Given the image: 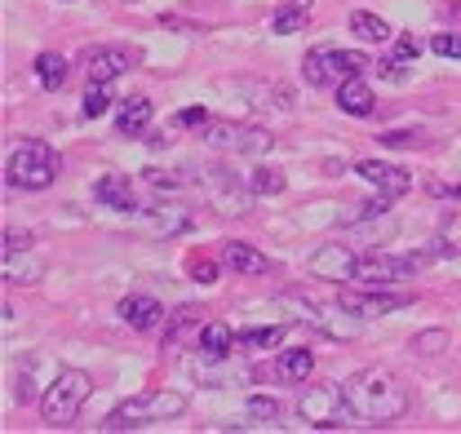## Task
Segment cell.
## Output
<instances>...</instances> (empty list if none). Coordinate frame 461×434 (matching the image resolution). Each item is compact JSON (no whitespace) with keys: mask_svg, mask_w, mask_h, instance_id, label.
<instances>
[{"mask_svg":"<svg viewBox=\"0 0 461 434\" xmlns=\"http://www.w3.org/2000/svg\"><path fill=\"white\" fill-rule=\"evenodd\" d=\"M350 32H355L359 41H373V45L391 41V27H386V18H377V14H368V9H355V14H350Z\"/></svg>","mask_w":461,"mask_h":434,"instance_id":"22","label":"cell"},{"mask_svg":"<svg viewBox=\"0 0 461 434\" xmlns=\"http://www.w3.org/2000/svg\"><path fill=\"white\" fill-rule=\"evenodd\" d=\"M382 213H386V195L382 200H368V204H350L346 222H368V217H382Z\"/></svg>","mask_w":461,"mask_h":434,"instance_id":"32","label":"cell"},{"mask_svg":"<svg viewBox=\"0 0 461 434\" xmlns=\"http://www.w3.org/2000/svg\"><path fill=\"white\" fill-rule=\"evenodd\" d=\"M377 76H382V80H395V85H400V80H403L400 58H382V62H377Z\"/></svg>","mask_w":461,"mask_h":434,"instance_id":"36","label":"cell"},{"mask_svg":"<svg viewBox=\"0 0 461 434\" xmlns=\"http://www.w3.org/2000/svg\"><path fill=\"white\" fill-rule=\"evenodd\" d=\"M249 417H253V421H267V426H271V421L280 417V403H276L271 394H253V399H249Z\"/></svg>","mask_w":461,"mask_h":434,"instance_id":"31","label":"cell"},{"mask_svg":"<svg viewBox=\"0 0 461 434\" xmlns=\"http://www.w3.org/2000/svg\"><path fill=\"white\" fill-rule=\"evenodd\" d=\"M112 103H115V98H112V85H94V80H89V89H85V103H80V111H85L89 120H98V115L112 107Z\"/></svg>","mask_w":461,"mask_h":434,"instance_id":"27","label":"cell"},{"mask_svg":"<svg viewBox=\"0 0 461 434\" xmlns=\"http://www.w3.org/2000/svg\"><path fill=\"white\" fill-rule=\"evenodd\" d=\"M435 253H412V258H391V253H368V258H359L355 262V284H364V288H391V284H400L408 275H417L426 262H430Z\"/></svg>","mask_w":461,"mask_h":434,"instance_id":"7","label":"cell"},{"mask_svg":"<svg viewBox=\"0 0 461 434\" xmlns=\"http://www.w3.org/2000/svg\"><path fill=\"white\" fill-rule=\"evenodd\" d=\"M235 346V332L227 324H204L200 328V355L204 359H227Z\"/></svg>","mask_w":461,"mask_h":434,"instance_id":"21","label":"cell"},{"mask_svg":"<svg viewBox=\"0 0 461 434\" xmlns=\"http://www.w3.org/2000/svg\"><path fill=\"white\" fill-rule=\"evenodd\" d=\"M209 186H213V195L222 200V213H244V209H249V195L235 186V177H230L222 164L209 168Z\"/></svg>","mask_w":461,"mask_h":434,"instance_id":"17","label":"cell"},{"mask_svg":"<svg viewBox=\"0 0 461 434\" xmlns=\"http://www.w3.org/2000/svg\"><path fill=\"white\" fill-rule=\"evenodd\" d=\"M368 67L373 62L364 54H350V50H338V45H320V50H311L302 58V76L315 89H338L346 76H364Z\"/></svg>","mask_w":461,"mask_h":434,"instance_id":"5","label":"cell"},{"mask_svg":"<svg viewBox=\"0 0 461 434\" xmlns=\"http://www.w3.org/2000/svg\"><path fill=\"white\" fill-rule=\"evenodd\" d=\"M342 394L355 412V421L364 426H386V421H400L408 412V385H403L391 368H359L355 377L342 381Z\"/></svg>","mask_w":461,"mask_h":434,"instance_id":"1","label":"cell"},{"mask_svg":"<svg viewBox=\"0 0 461 434\" xmlns=\"http://www.w3.org/2000/svg\"><path fill=\"white\" fill-rule=\"evenodd\" d=\"M94 200L98 204H107V209H120V213H138L142 204H138V195H133V182L124 177V173H107V177H98L94 182Z\"/></svg>","mask_w":461,"mask_h":434,"instance_id":"12","label":"cell"},{"mask_svg":"<svg viewBox=\"0 0 461 434\" xmlns=\"http://www.w3.org/2000/svg\"><path fill=\"white\" fill-rule=\"evenodd\" d=\"M142 213L151 222V231H160V235H177V231L191 226V209H182V204H173V200H160V204H151V209H142Z\"/></svg>","mask_w":461,"mask_h":434,"instance_id":"15","label":"cell"},{"mask_svg":"<svg viewBox=\"0 0 461 434\" xmlns=\"http://www.w3.org/2000/svg\"><path fill=\"white\" fill-rule=\"evenodd\" d=\"M338 107L346 115H373V89L364 85V76H346L338 85Z\"/></svg>","mask_w":461,"mask_h":434,"instance_id":"16","label":"cell"},{"mask_svg":"<svg viewBox=\"0 0 461 434\" xmlns=\"http://www.w3.org/2000/svg\"><path fill=\"white\" fill-rule=\"evenodd\" d=\"M195 315H204V311H195V306H182V311H173L169 315V332H165V341H177V337H182V332H186V328H195Z\"/></svg>","mask_w":461,"mask_h":434,"instance_id":"30","label":"cell"},{"mask_svg":"<svg viewBox=\"0 0 461 434\" xmlns=\"http://www.w3.org/2000/svg\"><path fill=\"white\" fill-rule=\"evenodd\" d=\"M417 54H421V45H417L412 36H400V41H395V58H400V62H412Z\"/></svg>","mask_w":461,"mask_h":434,"instance_id":"37","label":"cell"},{"mask_svg":"<svg viewBox=\"0 0 461 434\" xmlns=\"http://www.w3.org/2000/svg\"><path fill=\"white\" fill-rule=\"evenodd\" d=\"M430 50L439 58H461V36H444V32H439V36L430 41Z\"/></svg>","mask_w":461,"mask_h":434,"instance_id":"33","label":"cell"},{"mask_svg":"<svg viewBox=\"0 0 461 434\" xmlns=\"http://www.w3.org/2000/svg\"><path fill=\"white\" fill-rule=\"evenodd\" d=\"M276 373H280V381H288V385H306V377L315 373V355H311V350H280Z\"/></svg>","mask_w":461,"mask_h":434,"instance_id":"18","label":"cell"},{"mask_svg":"<svg viewBox=\"0 0 461 434\" xmlns=\"http://www.w3.org/2000/svg\"><path fill=\"white\" fill-rule=\"evenodd\" d=\"M115 315H120L129 328H138V332H151V328H160L169 320L165 306H160L156 297H124V302L115 306Z\"/></svg>","mask_w":461,"mask_h":434,"instance_id":"13","label":"cell"},{"mask_svg":"<svg viewBox=\"0 0 461 434\" xmlns=\"http://www.w3.org/2000/svg\"><path fill=\"white\" fill-rule=\"evenodd\" d=\"M412 350L426 355V359H430V355H444V350H448V332H444V328H426V332L412 337Z\"/></svg>","mask_w":461,"mask_h":434,"instance_id":"29","label":"cell"},{"mask_svg":"<svg viewBox=\"0 0 461 434\" xmlns=\"http://www.w3.org/2000/svg\"><path fill=\"white\" fill-rule=\"evenodd\" d=\"M45 275V267L27 253H5V279H18V284H36Z\"/></svg>","mask_w":461,"mask_h":434,"instance_id":"24","label":"cell"},{"mask_svg":"<svg viewBox=\"0 0 461 434\" xmlns=\"http://www.w3.org/2000/svg\"><path fill=\"white\" fill-rule=\"evenodd\" d=\"M27 249H32L27 231H5V253H27Z\"/></svg>","mask_w":461,"mask_h":434,"instance_id":"35","label":"cell"},{"mask_svg":"<svg viewBox=\"0 0 461 434\" xmlns=\"http://www.w3.org/2000/svg\"><path fill=\"white\" fill-rule=\"evenodd\" d=\"M177 124H186V129H209V111L204 107H186L177 115Z\"/></svg>","mask_w":461,"mask_h":434,"instance_id":"34","label":"cell"},{"mask_svg":"<svg viewBox=\"0 0 461 434\" xmlns=\"http://www.w3.org/2000/svg\"><path fill=\"white\" fill-rule=\"evenodd\" d=\"M85 71L94 85H112L115 76L129 71V54L124 50H94V54H85Z\"/></svg>","mask_w":461,"mask_h":434,"instance_id":"14","label":"cell"},{"mask_svg":"<svg viewBox=\"0 0 461 434\" xmlns=\"http://www.w3.org/2000/svg\"><path fill=\"white\" fill-rule=\"evenodd\" d=\"M5 173H9V182L23 186V191H45V186H54V177L62 173V156H58L50 142H41V138H23V142L9 151Z\"/></svg>","mask_w":461,"mask_h":434,"instance_id":"2","label":"cell"},{"mask_svg":"<svg viewBox=\"0 0 461 434\" xmlns=\"http://www.w3.org/2000/svg\"><path fill=\"white\" fill-rule=\"evenodd\" d=\"M222 258H227L230 271H240V275H267V258H262L253 244H240V240H230L227 249H222Z\"/></svg>","mask_w":461,"mask_h":434,"instance_id":"20","label":"cell"},{"mask_svg":"<svg viewBox=\"0 0 461 434\" xmlns=\"http://www.w3.org/2000/svg\"><path fill=\"white\" fill-rule=\"evenodd\" d=\"M285 341V328H244L235 332V346H253V350H271Z\"/></svg>","mask_w":461,"mask_h":434,"instance_id":"26","label":"cell"},{"mask_svg":"<svg viewBox=\"0 0 461 434\" xmlns=\"http://www.w3.org/2000/svg\"><path fill=\"white\" fill-rule=\"evenodd\" d=\"M14 399H18V403H27V399H32V377H27V373L14 381Z\"/></svg>","mask_w":461,"mask_h":434,"instance_id":"40","label":"cell"},{"mask_svg":"<svg viewBox=\"0 0 461 434\" xmlns=\"http://www.w3.org/2000/svg\"><path fill=\"white\" fill-rule=\"evenodd\" d=\"M338 306H342L346 315H359V320H382V315L403 311L408 302H403V297H386V293H377V288H368V293H342V297H338Z\"/></svg>","mask_w":461,"mask_h":434,"instance_id":"9","label":"cell"},{"mask_svg":"<svg viewBox=\"0 0 461 434\" xmlns=\"http://www.w3.org/2000/svg\"><path fill=\"white\" fill-rule=\"evenodd\" d=\"M191 275H195L200 284H218V267H213V262H204V258H200V262H191Z\"/></svg>","mask_w":461,"mask_h":434,"instance_id":"38","label":"cell"},{"mask_svg":"<svg viewBox=\"0 0 461 434\" xmlns=\"http://www.w3.org/2000/svg\"><path fill=\"white\" fill-rule=\"evenodd\" d=\"M355 262H359V258H355L346 244H324V249L311 253L306 267H311L315 279H350V275H355Z\"/></svg>","mask_w":461,"mask_h":434,"instance_id":"11","label":"cell"},{"mask_svg":"<svg viewBox=\"0 0 461 434\" xmlns=\"http://www.w3.org/2000/svg\"><path fill=\"white\" fill-rule=\"evenodd\" d=\"M186 412V399L173 394V390H156V394H138V399H124L115 412H107L103 430H138V426H151V421H169Z\"/></svg>","mask_w":461,"mask_h":434,"instance_id":"4","label":"cell"},{"mask_svg":"<svg viewBox=\"0 0 461 434\" xmlns=\"http://www.w3.org/2000/svg\"><path fill=\"white\" fill-rule=\"evenodd\" d=\"M36 80L45 89H62L67 85V58L62 54H41L36 58Z\"/></svg>","mask_w":461,"mask_h":434,"instance_id":"25","label":"cell"},{"mask_svg":"<svg viewBox=\"0 0 461 434\" xmlns=\"http://www.w3.org/2000/svg\"><path fill=\"white\" fill-rule=\"evenodd\" d=\"M382 142H386V147H417L421 138H417V133H403V129H395V133H386Z\"/></svg>","mask_w":461,"mask_h":434,"instance_id":"39","label":"cell"},{"mask_svg":"<svg viewBox=\"0 0 461 434\" xmlns=\"http://www.w3.org/2000/svg\"><path fill=\"white\" fill-rule=\"evenodd\" d=\"M306 18H311V0H285L271 27H276V36H288V32H302Z\"/></svg>","mask_w":461,"mask_h":434,"instance_id":"23","label":"cell"},{"mask_svg":"<svg viewBox=\"0 0 461 434\" xmlns=\"http://www.w3.org/2000/svg\"><path fill=\"white\" fill-rule=\"evenodd\" d=\"M89 390H94L89 373H80V368H62V373L45 385V394H41V417H45V426H54V430L71 426V421L80 417Z\"/></svg>","mask_w":461,"mask_h":434,"instance_id":"3","label":"cell"},{"mask_svg":"<svg viewBox=\"0 0 461 434\" xmlns=\"http://www.w3.org/2000/svg\"><path fill=\"white\" fill-rule=\"evenodd\" d=\"M297 417L320 426V430H338V426H355V412L346 403L342 385H306L302 399H297Z\"/></svg>","mask_w":461,"mask_h":434,"instance_id":"6","label":"cell"},{"mask_svg":"<svg viewBox=\"0 0 461 434\" xmlns=\"http://www.w3.org/2000/svg\"><path fill=\"white\" fill-rule=\"evenodd\" d=\"M151 115H156V107H151L147 98H129V103L120 107V115H115V124H120L124 138H142L147 124H151Z\"/></svg>","mask_w":461,"mask_h":434,"instance_id":"19","label":"cell"},{"mask_svg":"<svg viewBox=\"0 0 461 434\" xmlns=\"http://www.w3.org/2000/svg\"><path fill=\"white\" fill-rule=\"evenodd\" d=\"M209 142L222 147V151H244V156H267L276 147V138L267 129H253V124H213L209 120Z\"/></svg>","mask_w":461,"mask_h":434,"instance_id":"8","label":"cell"},{"mask_svg":"<svg viewBox=\"0 0 461 434\" xmlns=\"http://www.w3.org/2000/svg\"><path fill=\"white\" fill-rule=\"evenodd\" d=\"M355 173H359V177H364L377 195H386V200H400L403 191L412 186L403 168H395V164H382V160H359V164H355Z\"/></svg>","mask_w":461,"mask_h":434,"instance_id":"10","label":"cell"},{"mask_svg":"<svg viewBox=\"0 0 461 434\" xmlns=\"http://www.w3.org/2000/svg\"><path fill=\"white\" fill-rule=\"evenodd\" d=\"M249 186H253V195H280L285 191V173L280 168H253Z\"/></svg>","mask_w":461,"mask_h":434,"instance_id":"28","label":"cell"}]
</instances>
